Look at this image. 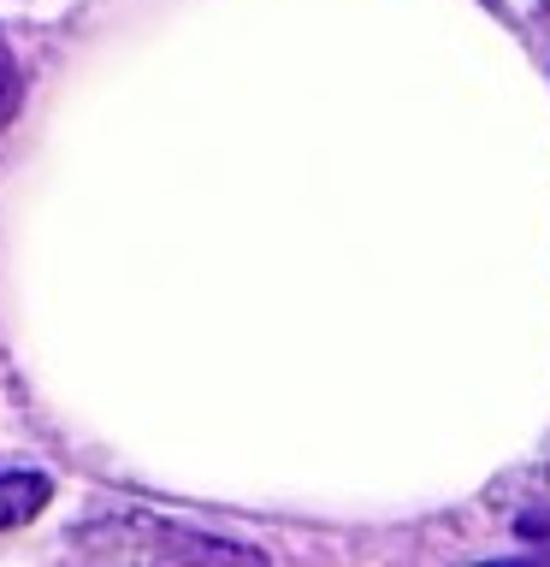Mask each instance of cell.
Returning a JSON list of instances; mask_svg holds the SVG:
<instances>
[{"mask_svg":"<svg viewBox=\"0 0 550 567\" xmlns=\"http://www.w3.org/2000/svg\"><path fill=\"white\" fill-rule=\"evenodd\" d=\"M48 496H53V478H48V473H35V467L0 473V532L30 526L35 514L48 508Z\"/></svg>","mask_w":550,"mask_h":567,"instance_id":"obj_1","label":"cell"},{"mask_svg":"<svg viewBox=\"0 0 550 567\" xmlns=\"http://www.w3.org/2000/svg\"><path fill=\"white\" fill-rule=\"evenodd\" d=\"M18 60H12V48H7V35H0V124H7L18 113Z\"/></svg>","mask_w":550,"mask_h":567,"instance_id":"obj_2","label":"cell"}]
</instances>
